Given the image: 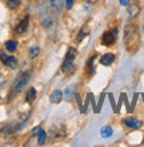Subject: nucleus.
Here are the masks:
<instances>
[{"mask_svg":"<svg viewBox=\"0 0 144 147\" xmlns=\"http://www.w3.org/2000/svg\"><path fill=\"white\" fill-rule=\"evenodd\" d=\"M124 44L128 52H136L140 47V31L136 24L129 23L124 30Z\"/></svg>","mask_w":144,"mask_h":147,"instance_id":"obj_1","label":"nucleus"},{"mask_svg":"<svg viewBox=\"0 0 144 147\" xmlns=\"http://www.w3.org/2000/svg\"><path fill=\"white\" fill-rule=\"evenodd\" d=\"M139 12H140V8L137 7L136 4H129V7H128V13L132 18H135V16L139 15Z\"/></svg>","mask_w":144,"mask_h":147,"instance_id":"obj_14","label":"nucleus"},{"mask_svg":"<svg viewBox=\"0 0 144 147\" xmlns=\"http://www.w3.org/2000/svg\"><path fill=\"white\" fill-rule=\"evenodd\" d=\"M5 50H7L8 52H15V51L17 50V42H16V40H8V42L5 43Z\"/></svg>","mask_w":144,"mask_h":147,"instance_id":"obj_11","label":"nucleus"},{"mask_svg":"<svg viewBox=\"0 0 144 147\" xmlns=\"http://www.w3.org/2000/svg\"><path fill=\"white\" fill-rule=\"evenodd\" d=\"M28 24H29V16H24V19H21L17 23V26L15 27V32L16 34H19V35H21V34H24V32L27 31L28 28Z\"/></svg>","mask_w":144,"mask_h":147,"instance_id":"obj_6","label":"nucleus"},{"mask_svg":"<svg viewBox=\"0 0 144 147\" xmlns=\"http://www.w3.org/2000/svg\"><path fill=\"white\" fill-rule=\"evenodd\" d=\"M42 131H43V127H42V126H38V127H35L32 130V136H39L40 134H42Z\"/></svg>","mask_w":144,"mask_h":147,"instance_id":"obj_16","label":"nucleus"},{"mask_svg":"<svg viewBox=\"0 0 144 147\" xmlns=\"http://www.w3.org/2000/svg\"><path fill=\"white\" fill-rule=\"evenodd\" d=\"M35 99H36V90L33 88V87H31V88L27 91V95H25V102H27V103H32Z\"/></svg>","mask_w":144,"mask_h":147,"instance_id":"obj_10","label":"nucleus"},{"mask_svg":"<svg viewBox=\"0 0 144 147\" xmlns=\"http://www.w3.org/2000/svg\"><path fill=\"white\" fill-rule=\"evenodd\" d=\"M50 1H51V3H52V1H55V0H50Z\"/></svg>","mask_w":144,"mask_h":147,"instance_id":"obj_22","label":"nucleus"},{"mask_svg":"<svg viewBox=\"0 0 144 147\" xmlns=\"http://www.w3.org/2000/svg\"><path fill=\"white\" fill-rule=\"evenodd\" d=\"M117 40V28H112V30H108V31H105L101 36V44L103 46H112L115 44Z\"/></svg>","mask_w":144,"mask_h":147,"instance_id":"obj_2","label":"nucleus"},{"mask_svg":"<svg viewBox=\"0 0 144 147\" xmlns=\"http://www.w3.org/2000/svg\"><path fill=\"white\" fill-rule=\"evenodd\" d=\"M112 127H109V126H104V127L100 130V135L103 136V138H109V136L112 135Z\"/></svg>","mask_w":144,"mask_h":147,"instance_id":"obj_13","label":"nucleus"},{"mask_svg":"<svg viewBox=\"0 0 144 147\" xmlns=\"http://www.w3.org/2000/svg\"><path fill=\"white\" fill-rule=\"evenodd\" d=\"M20 4H21L20 0H7V8L8 9H11V11H13V9H16V8H19Z\"/></svg>","mask_w":144,"mask_h":147,"instance_id":"obj_12","label":"nucleus"},{"mask_svg":"<svg viewBox=\"0 0 144 147\" xmlns=\"http://www.w3.org/2000/svg\"><path fill=\"white\" fill-rule=\"evenodd\" d=\"M50 132L54 139H60V138H63V136L66 135V127L62 126V124H59V126H55Z\"/></svg>","mask_w":144,"mask_h":147,"instance_id":"obj_7","label":"nucleus"},{"mask_svg":"<svg viewBox=\"0 0 144 147\" xmlns=\"http://www.w3.org/2000/svg\"><path fill=\"white\" fill-rule=\"evenodd\" d=\"M123 123H124V126H127L128 128H132V130H139V128H141V126H143V122H141V120L136 119V118H132V116L124 118Z\"/></svg>","mask_w":144,"mask_h":147,"instance_id":"obj_5","label":"nucleus"},{"mask_svg":"<svg viewBox=\"0 0 144 147\" xmlns=\"http://www.w3.org/2000/svg\"><path fill=\"white\" fill-rule=\"evenodd\" d=\"M113 62H115V55L111 54V52H108V54H104L100 58V64H103V66H105V67L111 66Z\"/></svg>","mask_w":144,"mask_h":147,"instance_id":"obj_8","label":"nucleus"},{"mask_svg":"<svg viewBox=\"0 0 144 147\" xmlns=\"http://www.w3.org/2000/svg\"><path fill=\"white\" fill-rule=\"evenodd\" d=\"M0 60L3 63L4 66H7L8 68H11V70H16L17 68V59L15 56H12V55H7L5 52H0Z\"/></svg>","mask_w":144,"mask_h":147,"instance_id":"obj_4","label":"nucleus"},{"mask_svg":"<svg viewBox=\"0 0 144 147\" xmlns=\"http://www.w3.org/2000/svg\"><path fill=\"white\" fill-rule=\"evenodd\" d=\"M67 96H68V99H70V96H71V88H67Z\"/></svg>","mask_w":144,"mask_h":147,"instance_id":"obj_21","label":"nucleus"},{"mask_svg":"<svg viewBox=\"0 0 144 147\" xmlns=\"http://www.w3.org/2000/svg\"><path fill=\"white\" fill-rule=\"evenodd\" d=\"M62 99H63V92L60 91V90H55L54 92L51 94V96H50V102L51 103H54V105L60 103Z\"/></svg>","mask_w":144,"mask_h":147,"instance_id":"obj_9","label":"nucleus"},{"mask_svg":"<svg viewBox=\"0 0 144 147\" xmlns=\"http://www.w3.org/2000/svg\"><path fill=\"white\" fill-rule=\"evenodd\" d=\"M46 138H47V134L44 131H42V134L39 135V146H43L46 143Z\"/></svg>","mask_w":144,"mask_h":147,"instance_id":"obj_17","label":"nucleus"},{"mask_svg":"<svg viewBox=\"0 0 144 147\" xmlns=\"http://www.w3.org/2000/svg\"><path fill=\"white\" fill-rule=\"evenodd\" d=\"M39 54H40V48L38 46H32L31 48H29V58L31 59L38 58V55Z\"/></svg>","mask_w":144,"mask_h":147,"instance_id":"obj_15","label":"nucleus"},{"mask_svg":"<svg viewBox=\"0 0 144 147\" xmlns=\"http://www.w3.org/2000/svg\"><path fill=\"white\" fill-rule=\"evenodd\" d=\"M66 7L68 9H71V8L74 7V0H66Z\"/></svg>","mask_w":144,"mask_h":147,"instance_id":"obj_18","label":"nucleus"},{"mask_svg":"<svg viewBox=\"0 0 144 147\" xmlns=\"http://www.w3.org/2000/svg\"><path fill=\"white\" fill-rule=\"evenodd\" d=\"M29 80H31V74H28V72H24L21 74L17 79H16L15 82V84H13V87H15L16 91H23L25 87L28 86V83H29Z\"/></svg>","mask_w":144,"mask_h":147,"instance_id":"obj_3","label":"nucleus"},{"mask_svg":"<svg viewBox=\"0 0 144 147\" xmlns=\"http://www.w3.org/2000/svg\"><path fill=\"white\" fill-rule=\"evenodd\" d=\"M119 3H120L121 5H124V7H125V5H128V4H129V0H119Z\"/></svg>","mask_w":144,"mask_h":147,"instance_id":"obj_20","label":"nucleus"},{"mask_svg":"<svg viewBox=\"0 0 144 147\" xmlns=\"http://www.w3.org/2000/svg\"><path fill=\"white\" fill-rule=\"evenodd\" d=\"M84 35H86V34H84V32H80V34H79V38H78V43H80V42H82V39L83 38H86V36H84Z\"/></svg>","mask_w":144,"mask_h":147,"instance_id":"obj_19","label":"nucleus"}]
</instances>
